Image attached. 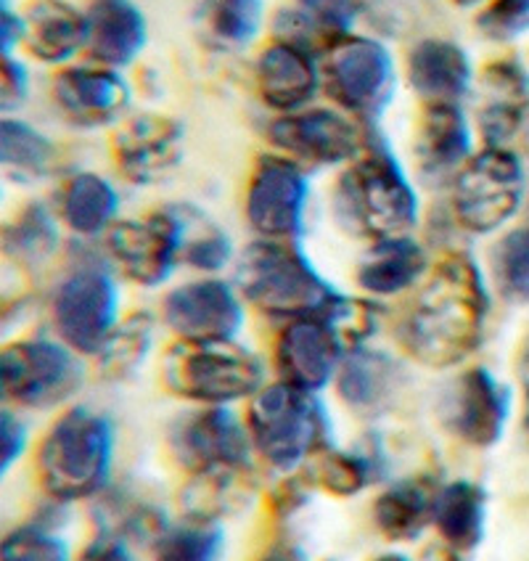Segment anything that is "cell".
Here are the masks:
<instances>
[{"label": "cell", "mask_w": 529, "mask_h": 561, "mask_svg": "<svg viewBox=\"0 0 529 561\" xmlns=\"http://www.w3.org/2000/svg\"><path fill=\"white\" fill-rule=\"evenodd\" d=\"M183 218V244H181V265L191 267L199 276H218V273L231 267L235 260L233 239L226 228L209 220L202 209L181 204Z\"/></svg>", "instance_id": "37"}, {"label": "cell", "mask_w": 529, "mask_h": 561, "mask_svg": "<svg viewBox=\"0 0 529 561\" xmlns=\"http://www.w3.org/2000/svg\"><path fill=\"white\" fill-rule=\"evenodd\" d=\"M32 59L64 67L85 50V14L64 0H35L24 11V41Z\"/></svg>", "instance_id": "29"}, {"label": "cell", "mask_w": 529, "mask_h": 561, "mask_svg": "<svg viewBox=\"0 0 529 561\" xmlns=\"http://www.w3.org/2000/svg\"><path fill=\"white\" fill-rule=\"evenodd\" d=\"M168 448L186 474L250 469L254 456L244 416L222 405H194L177 416L168 432Z\"/></svg>", "instance_id": "16"}, {"label": "cell", "mask_w": 529, "mask_h": 561, "mask_svg": "<svg viewBox=\"0 0 529 561\" xmlns=\"http://www.w3.org/2000/svg\"><path fill=\"white\" fill-rule=\"evenodd\" d=\"M529 117V72L519 59H495L476 80L474 127L484 146H506L521 138Z\"/></svg>", "instance_id": "21"}, {"label": "cell", "mask_w": 529, "mask_h": 561, "mask_svg": "<svg viewBox=\"0 0 529 561\" xmlns=\"http://www.w3.org/2000/svg\"><path fill=\"white\" fill-rule=\"evenodd\" d=\"M366 9V0H297L295 9H284L276 19V37L302 43L321 54L331 41L353 35L355 19Z\"/></svg>", "instance_id": "31"}, {"label": "cell", "mask_w": 529, "mask_h": 561, "mask_svg": "<svg viewBox=\"0 0 529 561\" xmlns=\"http://www.w3.org/2000/svg\"><path fill=\"white\" fill-rule=\"evenodd\" d=\"M310 172L291 157L267 151L254 162L244 191V220L257 239L299 241L310 207Z\"/></svg>", "instance_id": "14"}, {"label": "cell", "mask_w": 529, "mask_h": 561, "mask_svg": "<svg viewBox=\"0 0 529 561\" xmlns=\"http://www.w3.org/2000/svg\"><path fill=\"white\" fill-rule=\"evenodd\" d=\"M93 522L101 530L123 535L130 543H154V538L168 525V516L151 501L136 499V495L106 490L95 499Z\"/></svg>", "instance_id": "38"}, {"label": "cell", "mask_w": 529, "mask_h": 561, "mask_svg": "<svg viewBox=\"0 0 529 561\" xmlns=\"http://www.w3.org/2000/svg\"><path fill=\"white\" fill-rule=\"evenodd\" d=\"M0 164L19 183H37L59 168V149L27 119L3 117L0 123Z\"/></svg>", "instance_id": "35"}, {"label": "cell", "mask_w": 529, "mask_h": 561, "mask_svg": "<svg viewBox=\"0 0 529 561\" xmlns=\"http://www.w3.org/2000/svg\"><path fill=\"white\" fill-rule=\"evenodd\" d=\"M416 561H467V553L445 543V540H432V543L421 548Z\"/></svg>", "instance_id": "51"}, {"label": "cell", "mask_w": 529, "mask_h": 561, "mask_svg": "<svg viewBox=\"0 0 529 561\" xmlns=\"http://www.w3.org/2000/svg\"><path fill=\"white\" fill-rule=\"evenodd\" d=\"M199 22L215 46L246 48L263 30L265 0H202Z\"/></svg>", "instance_id": "39"}, {"label": "cell", "mask_w": 529, "mask_h": 561, "mask_svg": "<svg viewBox=\"0 0 529 561\" xmlns=\"http://www.w3.org/2000/svg\"><path fill=\"white\" fill-rule=\"evenodd\" d=\"M0 381L5 403L19 411H54L80 392L85 366L59 336H22L3 344Z\"/></svg>", "instance_id": "10"}, {"label": "cell", "mask_w": 529, "mask_h": 561, "mask_svg": "<svg viewBox=\"0 0 529 561\" xmlns=\"http://www.w3.org/2000/svg\"><path fill=\"white\" fill-rule=\"evenodd\" d=\"M117 432L93 405H69L48 424L35 448L37 484L48 501H95L110 490Z\"/></svg>", "instance_id": "3"}, {"label": "cell", "mask_w": 529, "mask_h": 561, "mask_svg": "<svg viewBox=\"0 0 529 561\" xmlns=\"http://www.w3.org/2000/svg\"><path fill=\"white\" fill-rule=\"evenodd\" d=\"M30 448V426L14 408H5L0 416V471L9 474Z\"/></svg>", "instance_id": "45"}, {"label": "cell", "mask_w": 529, "mask_h": 561, "mask_svg": "<svg viewBox=\"0 0 529 561\" xmlns=\"http://www.w3.org/2000/svg\"><path fill=\"white\" fill-rule=\"evenodd\" d=\"M521 140H525V146H527V151H529V117H527L525 130H521Z\"/></svg>", "instance_id": "54"}, {"label": "cell", "mask_w": 529, "mask_h": 561, "mask_svg": "<svg viewBox=\"0 0 529 561\" xmlns=\"http://www.w3.org/2000/svg\"><path fill=\"white\" fill-rule=\"evenodd\" d=\"M439 484L429 474H411L387 482L371 503V519L390 543H411L435 525Z\"/></svg>", "instance_id": "27"}, {"label": "cell", "mask_w": 529, "mask_h": 561, "mask_svg": "<svg viewBox=\"0 0 529 561\" xmlns=\"http://www.w3.org/2000/svg\"><path fill=\"white\" fill-rule=\"evenodd\" d=\"M456 5H461V9H476V5H487L490 0H452Z\"/></svg>", "instance_id": "53"}, {"label": "cell", "mask_w": 529, "mask_h": 561, "mask_svg": "<svg viewBox=\"0 0 529 561\" xmlns=\"http://www.w3.org/2000/svg\"><path fill=\"white\" fill-rule=\"evenodd\" d=\"M432 260L426 247L413 236H394L368 244L355 267V284L366 297L392 299L411 295L426 278Z\"/></svg>", "instance_id": "25"}, {"label": "cell", "mask_w": 529, "mask_h": 561, "mask_svg": "<svg viewBox=\"0 0 529 561\" xmlns=\"http://www.w3.org/2000/svg\"><path fill=\"white\" fill-rule=\"evenodd\" d=\"M50 95L67 123L85 127V130H99V127L123 123L130 110L133 91L119 69L80 64V67H64L56 75Z\"/></svg>", "instance_id": "20"}, {"label": "cell", "mask_w": 529, "mask_h": 561, "mask_svg": "<svg viewBox=\"0 0 529 561\" xmlns=\"http://www.w3.org/2000/svg\"><path fill=\"white\" fill-rule=\"evenodd\" d=\"M514 371H516V385H519V398H521V424H525V432L529 435V331L521 336L519 350H516Z\"/></svg>", "instance_id": "49"}, {"label": "cell", "mask_w": 529, "mask_h": 561, "mask_svg": "<svg viewBox=\"0 0 529 561\" xmlns=\"http://www.w3.org/2000/svg\"><path fill=\"white\" fill-rule=\"evenodd\" d=\"M265 371L263 358L239 340H175L162 358L168 392L191 405L250 403L267 385Z\"/></svg>", "instance_id": "7"}, {"label": "cell", "mask_w": 529, "mask_h": 561, "mask_svg": "<svg viewBox=\"0 0 529 561\" xmlns=\"http://www.w3.org/2000/svg\"><path fill=\"white\" fill-rule=\"evenodd\" d=\"M30 95V75L22 61L14 56H3V75H0V104H3V117L19 112Z\"/></svg>", "instance_id": "46"}, {"label": "cell", "mask_w": 529, "mask_h": 561, "mask_svg": "<svg viewBox=\"0 0 529 561\" xmlns=\"http://www.w3.org/2000/svg\"><path fill=\"white\" fill-rule=\"evenodd\" d=\"M149 41L143 11L133 0H93L85 11V54L93 64L125 69Z\"/></svg>", "instance_id": "26"}, {"label": "cell", "mask_w": 529, "mask_h": 561, "mask_svg": "<svg viewBox=\"0 0 529 561\" xmlns=\"http://www.w3.org/2000/svg\"><path fill=\"white\" fill-rule=\"evenodd\" d=\"M323 93L360 123L376 125L398 93L392 50L368 35H344L318 54Z\"/></svg>", "instance_id": "9"}, {"label": "cell", "mask_w": 529, "mask_h": 561, "mask_svg": "<svg viewBox=\"0 0 529 561\" xmlns=\"http://www.w3.org/2000/svg\"><path fill=\"white\" fill-rule=\"evenodd\" d=\"M157 336V318L146 310L125 316L112 331L104 347L93 355L95 371L106 381H125L136 376L149 360Z\"/></svg>", "instance_id": "36"}, {"label": "cell", "mask_w": 529, "mask_h": 561, "mask_svg": "<svg viewBox=\"0 0 529 561\" xmlns=\"http://www.w3.org/2000/svg\"><path fill=\"white\" fill-rule=\"evenodd\" d=\"M119 191L106 175L78 170L61 183L56 196V215L78 241L104 239L119 220Z\"/></svg>", "instance_id": "28"}, {"label": "cell", "mask_w": 529, "mask_h": 561, "mask_svg": "<svg viewBox=\"0 0 529 561\" xmlns=\"http://www.w3.org/2000/svg\"><path fill=\"white\" fill-rule=\"evenodd\" d=\"M476 30L493 43H514L529 32V0H490L476 16Z\"/></svg>", "instance_id": "43"}, {"label": "cell", "mask_w": 529, "mask_h": 561, "mask_svg": "<svg viewBox=\"0 0 529 561\" xmlns=\"http://www.w3.org/2000/svg\"><path fill=\"white\" fill-rule=\"evenodd\" d=\"M186 154V127L175 117L140 112L125 117L112 138L119 175L133 186H154L170 178Z\"/></svg>", "instance_id": "18"}, {"label": "cell", "mask_w": 529, "mask_h": 561, "mask_svg": "<svg viewBox=\"0 0 529 561\" xmlns=\"http://www.w3.org/2000/svg\"><path fill=\"white\" fill-rule=\"evenodd\" d=\"M226 533L220 522L191 519L168 522L151 543L154 561H220Z\"/></svg>", "instance_id": "40"}, {"label": "cell", "mask_w": 529, "mask_h": 561, "mask_svg": "<svg viewBox=\"0 0 529 561\" xmlns=\"http://www.w3.org/2000/svg\"><path fill=\"white\" fill-rule=\"evenodd\" d=\"M527 199V172L506 146H482L450 183L448 213L463 233L493 236L519 215Z\"/></svg>", "instance_id": "8"}, {"label": "cell", "mask_w": 529, "mask_h": 561, "mask_svg": "<svg viewBox=\"0 0 529 561\" xmlns=\"http://www.w3.org/2000/svg\"><path fill=\"white\" fill-rule=\"evenodd\" d=\"M162 323L175 340H239L246 302L233 280L199 276L172 286L162 297Z\"/></svg>", "instance_id": "17"}, {"label": "cell", "mask_w": 529, "mask_h": 561, "mask_svg": "<svg viewBox=\"0 0 529 561\" xmlns=\"http://www.w3.org/2000/svg\"><path fill=\"white\" fill-rule=\"evenodd\" d=\"M340 297L342 291L326 308L280 323L273 342V366L280 381L310 392L334 385L344 355L355 350L336 308Z\"/></svg>", "instance_id": "11"}, {"label": "cell", "mask_w": 529, "mask_h": 561, "mask_svg": "<svg viewBox=\"0 0 529 561\" xmlns=\"http://www.w3.org/2000/svg\"><path fill=\"white\" fill-rule=\"evenodd\" d=\"M69 548L56 535V525L37 519L16 525L0 543V561H67Z\"/></svg>", "instance_id": "42"}, {"label": "cell", "mask_w": 529, "mask_h": 561, "mask_svg": "<svg viewBox=\"0 0 529 561\" xmlns=\"http://www.w3.org/2000/svg\"><path fill=\"white\" fill-rule=\"evenodd\" d=\"M61 220L43 202H27L5 220L0 247L9 263L22 271H41L61 252Z\"/></svg>", "instance_id": "30"}, {"label": "cell", "mask_w": 529, "mask_h": 561, "mask_svg": "<svg viewBox=\"0 0 529 561\" xmlns=\"http://www.w3.org/2000/svg\"><path fill=\"white\" fill-rule=\"evenodd\" d=\"M254 85L260 99L276 114L308 110L323 91L321 61L315 50L302 43L276 37L257 54Z\"/></svg>", "instance_id": "23"}, {"label": "cell", "mask_w": 529, "mask_h": 561, "mask_svg": "<svg viewBox=\"0 0 529 561\" xmlns=\"http://www.w3.org/2000/svg\"><path fill=\"white\" fill-rule=\"evenodd\" d=\"M490 284L467 250H448L435 260L394 323L400 350L418 366L461 368L487 336Z\"/></svg>", "instance_id": "1"}, {"label": "cell", "mask_w": 529, "mask_h": 561, "mask_svg": "<svg viewBox=\"0 0 529 561\" xmlns=\"http://www.w3.org/2000/svg\"><path fill=\"white\" fill-rule=\"evenodd\" d=\"M376 125L360 123L340 106H308L276 114L267 123V144L278 154L291 157L302 168H347L366 151Z\"/></svg>", "instance_id": "12"}, {"label": "cell", "mask_w": 529, "mask_h": 561, "mask_svg": "<svg viewBox=\"0 0 529 561\" xmlns=\"http://www.w3.org/2000/svg\"><path fill=\"white\" fill-rule=\"evenodd\" d=\"M101 241L119 276L140 289H159L181 265V204L159 207L143 218H119Z\"/></svg>", "instance_id": "13"}, {"label": "cell", "mask_w": 529, "mask_h": 561, "mask_svg": "<svg viewBox=\"0 0 529 561\" xmlns=\"http://www.w3.org/2000/svg\"><path fill=\"white\" fill-rule=\"evenodd\" d=\"M254 561H310L304 548L289 538H276L257 553Z\"/></svg>", "instance_id": "50"}, {"label": "cell", "mask_w": 529, "mask_h": 561, "mask_svg": "<svg viewBox=\"0 0 529 561\" xmlns=\"http://www.w3.org/2000/svg\"><path fill=\"white\" fill-rule=\"evenodd\" d=\"M312 484L334 499H355L366 493L373 482L384 480L387 467L379 450L336 448L331 445L304 467Z\"/></svg>", "instance_id": "33"}, {"label": "cell", "mask_w": 529, "mask_h": 561, "mask_svg": "<svg viewBox=\"0 0 529 561\" xmlns=\"http://www.w3.org/2000/svg\"><path fill=\"white\" fill-rule=\"evenodd\" d=\"M474 157V125L463 104H426L413 133V162L429 186L452 183Z\"/></svg>", "instance_id": "22"}, {"label": "cell", "mask_w": 529, "mask_h": 561, "mask_svg": "<svg viewBox=\"0 0 529 561\" xmlns=\"http://www.w3.org/2000/svg\"><path fill=\"white\" fill-rule=\"evenodd\" d=\"M254 456L278 474L304 469L318 453L334 445L329 408L321 392L286 381H267L244 411Z\"/></svg>", "instance_id": "4"}, {"label": "cell", "mask_w": 529, "mask_h": 561, "mask_svg": "<svg viewBox=\"0 0 529 561\" xmlns=\"http://www.w3.org/2000/svg\"><path fill=\"white\" fill-rule=\"evenodd\" d=\"M490 284L501 299L529 305V222L508 228L490 250Z\"/></svg>", "instance_id": "41"}, {"label": "cell", "mask_w": 529, "mask_h": 561, "mask_svg": "<svg viewBox=\"0 0 529 561\" xmlns=\"http://www.w3.org/2000/svg\"><path fill=\"white\" fill-rule=\"evenodd\" d=\"M233 284L250 308L280 323L318 312L340 295L299 241L254 239L235 257Z\"/></svg>", "instance_id": "5"}, {"label": "cell", "mask_w": 529, "mask_h": 561, "mask_svg": "<svg viewBox=\"0 0 529 561\" xmlns=\"http://www.w3.org/2000/svg\"><path fill=\"white\" fill-rule=\"evenodd\" d=\"M439 540L469 553L487 533V493L471 480H452L439 484L435 525Z\"/></svg>", "instance_id": "32"}, {"label": "cell", "mask_w": 529, "mask_h": 561, "mask_svg": "<svg viewBox=\"0 0 529 561\" xmlns=\"http://www.w3.org/2000/svg\"><path fill=\"white\" fill-rule=\"evenodd\" d=\"M91 241H78L64 276L56 280L48 297V316L54 336L80 353L93 358L110 334L123 321L119 316L117 271L110 265L104 252H93Z\"/></svg>", "instance_id": "6"}, {"label": "cell", "mask_w": 529, "mask_h": 561, "mask_svg": "<svg viewBox=\"0 0 529 561\" xmlns=\"http://www.w3.org/2000/svg\"><path fill=\"white\" fill-rule=\"evenodd\" d=\"M405 80L421 104H463L474 91L467 48L445 37H424L407 50Z\"/></svg>", "instance_id": "24"}, {"label": "cell", "mask_w": 529, "mask_h": 561, "mask_svg": "<svg viewBox=\"0 0 529 561\" xmlns=\"http://www.w3.org/2000/svg\"><path fill=\"white\" fill-rule=\"evenodd\" d=\"M80 561H136V543L123 535L95 527L91 540L82 546Z\"/></svg>", "instance_id": "47"}, {"label": "cell", "mask_w": 529, "mask_h": 561, "mask_svg": "<svg viewBox=\"0 0 529 561\" xmlns=\"http://www.w3.org/2000/svg\"><path fill=\"white\" fill-rule=\"evenodd\" d=\"M511 405V390L487 366H467L445 381L435 411L452 439L487 450L506 435Z\"/></svg>", "instance_id": "15"}, {"label": "cell", "mask_w": 529, "mask_h": 561, "mask_svg": "<svg viewBox=\"0 0 529 561\" xmlns=\"http://www.w3.org/2000/svg\"><path fill=\"white\" fill-rule=\"evenodd\" d=\"M331 204L344 231L368 244L413 236L421 222L418 191L379 130L368 140L366 151L336 178Z\"/></svg>", "instance_id": "2"}, {"label": "cell", "mask_w": 529, "mask_h": 561, "mask_svg": "<svg viewBox=\"0 0 529 561\" xmlns=\"http://www.w3.org/2000/svg\"><path fill=\"white\" fill-rule=\"evenodd\" d=\"M331 387L353 416L373 421L387 416L403 400L407 368L403 358H398L390 350L363 344L344 355L340 374Z\"/></svg>", "instance_id": "19"}, {"label": "cell", "mask_w": 529, "mask_h": 561, "mask_svg": "<svg viewBox=\"0 0 529 561\" xmlns=\"http://www.w3.org/2000/svg\"><path fill=\"white\" fill-rule=\"evenodd\" d=\"M371 561H411L405 557V553H398V551H387V553H379V557H373Z\"/></svg>", "instance_id": "52"}, {"label": "cell", "mask_w": 529, "mask_h": 561, "mask_svg": "<svg viewBox=\"0 0 529 561\" xmlns=\"http://www.w3.org/2000/svg\"><path fill=\"white\" fill-rule=\"evenodd\" d=\"M312 490H315V484H312L308 471H289V474L280 477V480L271 488V493H267V512H271L273 519L278 522L291 519V516H297L304 506H308Z\"/></svg>", "instance_id": "44"}, {"label": "cell", "mask_w": 529, "mask_h": 561, "mask_svg": "<svg viewBox=\"0 0 529 561\" xmlns=\"http://www.w3.org/2000/svg\"><path fill=\"white\" fill-rule=\"evenodd\" d=\"M254 477L250 469H218L204 474H188L181 490L183 516L220 522L222 516L241 512L252 499Z\"/></svg>", "instance_id": "34"}, {"label": "cell", "mask_w": 529, "mask_h": 561, "mask_svg": "<svg viewBox=\"0 0 529 561\" xmlns=\"http://www.w3.org/2000/svg\"><path fill=\"white\" fill-rule=\"evenodd\" d=\"M24 41V14H16L11 0H3V9H0V48L3 56H14L16 46H22Z\"/></svg>", "instance_id": "48"}]
</instances>
